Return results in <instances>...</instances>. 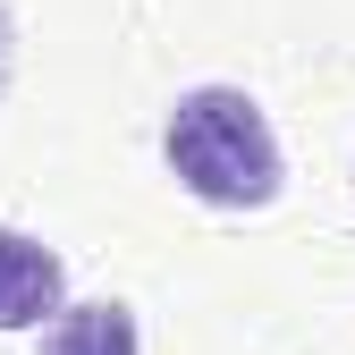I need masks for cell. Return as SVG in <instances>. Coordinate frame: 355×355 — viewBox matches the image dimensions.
<instances>
[{
	"label": "cell",
	"mask_w": 355,
	"mask_h": 355,
	"mask_svg": "<svg viewBox=\"0 0 355 355\" xmlns=\"http://www.w3.org/2000/svg\"><path fill=\"white\" fill-rule=\"evenodd\" d=\"M161 153H169L178 187L195 203H220V211H262L288 187L279 136H271V119H262V102L245 85H195V94H178L169 127H161Z\"/></svg>",
	"instance_id": "1"
},
{
	"label": "cell",
	"mask_w": 355,
	"mask_h": 355,
	"mask_svg": "<svg viewBox=\"0 0 355 355\" xmlns=\"http://www.w3.org/2000/svg\"><path fill=\"white\" fill-rule=\"evenodd\" d=\"M68 304V271H60V254L26 237V229H0V330H34V322H51Z\"/></svg>",
	"instance_id": "2"
},
{
	"label": "cell",
	"mask_w": 355,
	"mask_h": 355,
	"mask_svg": "<svg viewBox=\"0 0 355 355\" xmlns=\"http://www.w3.org/2000/svg\"><path fill=\"white\" fill-rule=\"evenodd\" d=\"M42 355H144V338H136V313L102 296V304H60L42 330Z\"/></svg>",
	"instance_id": "3"
},
{
	"label": "cell",
	"mask_w": 355,
	"mask_h": 355,
	"mask_svg": "<svg viewBox=\"0 0 355 355\" xmlns=\"http://www.w3.org/2000/svg\"><path fill=\"white\" fill-rule=\"evenodd\" d=\"M9 60H17V26H9V0H0V94H9Z\"/></svg>",
	"instance_id": "4"
}]
</instances>
